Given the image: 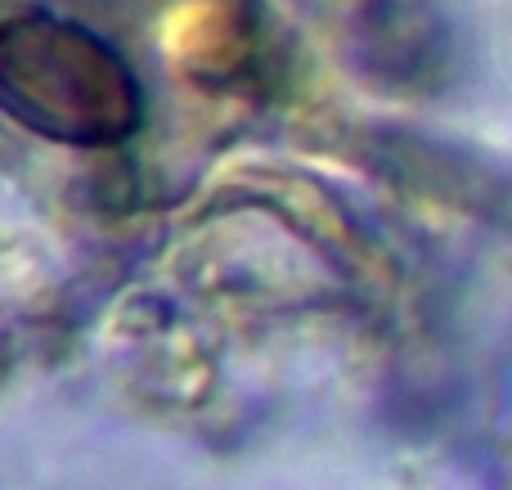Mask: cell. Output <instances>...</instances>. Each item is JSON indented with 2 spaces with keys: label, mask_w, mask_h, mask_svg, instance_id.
<instances>
[{
  "label": "cell",
  "mask_w": 512,
  "mask_h": 490,
  "mask_svg": "<svg viewBox=\"0 0 512 490\" xmlns=\"http://www.w3.org/2000/svg\"><path fill=\"white\" fill-rule=\"evenodd\" d=\"M0 95L27 126L72 144H113L140 122V90L122 54L50 14L0 32Z\"/></svg>",
  "instance_id": "1"
}]
</instances>
